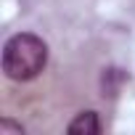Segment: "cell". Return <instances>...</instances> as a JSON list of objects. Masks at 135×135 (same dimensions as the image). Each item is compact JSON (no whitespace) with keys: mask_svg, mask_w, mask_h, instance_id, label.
Instances as JSON below:
<instances>
[{"mask_svg":"<svg viewBox=\"0 0 135 135\" xmlns=\"http://www.w3.org/2000/svg\"><path fill=\"white\" fill-rule=\"evenodd\" d=\"M0 132H3V135H21L24 127L16 124V122H11V119H0Z\"/></svg>","mask_w":135,"mask_h":135,"instance_id":"obj_3","label":"cell"},{"mask_svg":"<svg viewBox=\"0 0 135 135\" xmlns=\"http://www.w3.org/2000/svg\"><path fill=\"white\" fill-rule=\"evenodd\" d=\"M66 130H69L72 135H98V132H101L98 114H95V111H82V114H77V119L69 122Z\"/></svg>","mask_w":135,"mask_h":135,"instance_id":"obj_2","label":"cell"},{"mask_svg":"<svg viewBox=\"0 0 135 135\" xmlns=\"http://www.w3.org/2000/svg\"><path fill=\"white\" fill-rule=\"evenodd\" d=\"M48 64V45L42 37L21 32L13 35L3 48V72L16 82L35 80Z\"/></svg>","mask_w":135,"mask_h":135,"instance_id":"obj_1","label":"cell"}]
</instances>
